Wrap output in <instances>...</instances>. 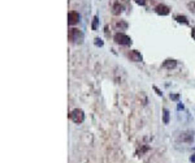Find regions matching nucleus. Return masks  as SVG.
Segmentation results:
<instances>
[{"instance_id":"9b49d317","label":"nucleus","mask_w":195,"mask_h":163,"mask_svg":"<svg viewBox=\"0 0 195 163\" xmlns=\"http://www.w3.org/2000/svg\"><path fill=\"white\" fill-rule=\"evenodd\" d=\"M97 22H99V17H97V16H95L94 17V21H92V30H96L97 29Z\"/></svg>"},{"instance_id":"aec40b11","label":"nucleus","mask_w":195,"mask_h":163,"mask_svg":"<svg viewBox=\"0 0 195 163\" xmlns=\"http://www.w3.org/2000/svg\"><path fill=\"white\" fill-rule=\"evenodd\" d=\"M190 162L195 163V154H194V155H191V157H190Z\"/></svg>"},{"instance_id":"1a4fd4ad","label":"nucleus","mask_w":195,"mask_h":163,"mask_svg":"<svg viewBox=\"0 0 195 163\" xmlns=\"http://www.w3.org/2000/svg\"><path fill=\"white\" fill-rule=\"evenodd\" d=\"M176 21L177 22H180V24H185V25H189V20H187V17L186 16H176Z\"/></svg>"},{"instance_id":"f257e3e1","label":"nucleus","mask_w":195,"mask_h":163,"mask_svg":"<svg viewBox=\"0 0 195 163\" xmlns=\"http://www.w3.org/2000/svg\"><path fill=\"white\" fill-rule=\"evenodd\" d=\"M68 39L70 42H74V43H81V42L83 41V34H82V31L79 30V29H76V28L69 29V31H68Z\"/></svg>"},{"instance_id":"20e7f679","label":"nucleus","mask_w":195,"mask_h":163,"mask_svg":"<svg viewBox=\"0 0 195 163\" xmlns=\"http://www.w3.org/2000/svg\"><path fill=\"white\" fill-rule=\"evenodd\" d=\"M79 21V14L76 11H72L68 13V25H76Z\"/></svg>"},{"instance_id":"dca6fc26","label":"nucleus","mask_w":195,"mask_h":163,"mask_svg":"<svg viewBox=\"0 0 195 163\" xmlns=\"http://www.w3.org/2000/svg\"><path fill=\"white\" fill-rule=\"evenodd\" d=\"M134 2L137 4H139V5H145L146 4V0H134Z\"/></svg>"},{"instance_id":"7ed1b4c3","label":"nucleus","mask_w":195,"mask_h":163,"mask_svg":"<svg viewBox=\"0 0 195 163\" xmlns=\"http://www.w3.org/2000/svg\"><path fill=\"white\" fill-rule=\"evenodd\" d=\"M69 117L72 119L76 124H81L85 120V112L81 108H76V110H73L72 112L69 114Z\"/></svg>"},{"instance_id":"6e6552de","label":"nucleus","mask_w":195,"mask_h":163,"mask_svg":"<svg viewBox=\"0 0 195 163\" xmlns=\"http://www.w3.org/2000/svg\"><path fill=\"white\" fill-rule=\"evenodd\" d=\"M121 12H122L121 4H120V3H114V4H113V8H112V13H113L114 16H119Z\"/></svg>"},{"instance_id":"423d86ee","label":"nucleus","mask_w":195,"mask_h":163,"mask_svg":"<svg viewBox=\"0 0 195 163\" xmlns=\"http://www.w3.org/2000/svg\"><path fill=\"white\" fill-rule=\"evenodd\" d=\"M155 12L157 13V14H160V16H166V14H169V8H168L166 5H164V4H159V5H156L155 7Z\"/></svg>"},{"instance_id":"2eb2a0df","label":"nucleus","mask_w":195,"mask_h":163,"mask_svg":"<svg viewBox=\"0 0 195 163\" xmlns=\"http://www.w3.org/2000/svg\"><path fill=\"white\" fill-rule=\"evenodd\" d=\"M178 98H180V94H171V99H173V101H178Z\"/></svg>"},{"instance_id":"ddd939ff","label":"nucleus","mask_w":195,"mask_h":163,"mask_svg":"<svg viewBox=\"0 0 195 163\" xmlns=\"http://www.w3.org/2000/svg\"><path fill=\"white\" fill-rule=\"evenodd\" d=\"M116 28H122L124 30H125V29L128 28V24H126V22H117V24H116Z\"/></svg>"},{"instance_id":"6ab92c4d","label":"nucleus","mask_w":195,"mask_h":163,"mask_svg":"<svg viewBox=\"0 0 195 163\" xmlns=\"http://www.w3.org/2000/svg\"><path fill=\"white\" fill-rule=\"evenodd\" d=\"M177 108H178V111H181V110H183V105H181V103H178V106H177Z\"/></svg>"},{"instance_id":"9d476101","label":"nucleus","mask_w":195,"mask_h":163,"mask_svg":"<svg viewBox=\"0 0 195 163\" xmlns=\"http://www.w3.org/2000/svg\"><path fill=\"white\" fill-rule=\"evenodd\" d=\"M163 123H164V124H168V123H169V111H168L166 108L163 110Z\"/></svg>"},{"instance_id":"f03ea898","label":"nucleus","mask_w":195,"mask_h":163,"mask_svg":"<svg viewBox=\"0 0 195 163\" xmlns=\"http://www.w3.org/2000/svg\"><path fill=\"white\" fill-rule=\"evenodd\" d=\"M113 39L117 45H122V46H130L131 45V38L124 33H116Z\"/></svg>"},{"instance_id":"f8f14e48","label":"nucleus","mask_w":195,"mask_h":163,"mask_svg":"<svg viewBox=\"0 0 195 163\" xmlns=\"http://www.w3.org/2000/svg\"><path fill=\"white\" fill-rule=\"evenodd\" d=\"M187 7H189L190 12H191L192 14H195V2H190V3L187 4Z\"/></svg>"},{"instance_id":"f3484780","label":"nucleus","mask_w":195,"mask_h":163,"mask_svg":"<svg viewBox=\"0 0 195 163\" xmlns=\"http://www.w3.org/2000/svg\"><path fill=\"white\" fill-rule=\"evenodd\" d=\"M154 90H155V91H156V94H157V95H163V93H161V91H160V90H159V89H157V88H156V86H154Z\"/></svg>"},{"instance_id":"0eeeda50","label":"nucleus","mask_w":195,"mask_h":163,"mask_svg":"<svg viewBox=\"0 0 195 163\" xmlns=\"http://www.w3.org/2000/svg\"><path fill=\"white\" fill-rule=\"evenodd\" d=\"M176 67H177V60L174 59H166L163 63V68H166V69H173Z\"/></svg>"},{"instance_id":"a211bd4d","label":"nucleus","mask_w":195,"mask_h":163,"mask_svg":"<svg viewBox=\"0 0 195 163\" xmlns=\"http://www.w3.org/2000/svg\"><path fill=\"white\" fill-rule=\"evenodd\" d=\"M191 37H192V39H195V28H192V30H191Z\"/></svg>"},{"instance_id":"39448f33","label":"nucleus","mask_w":195,"mask_h":163,"mask_svg":"<svg viewBox=\"0 0 195 163\" xmlns=\"http://www.w3.org/2000/svg\"><path fill=\"white\" fill-rule=\"evenodd\" d=\"M128 56H129V59L131 60V62H135V63H139V62H142V60H143V57H142L140 52H139V51H137V50L130 51V52L128 54Z\"/></svg>"},{"instance_id":"4468645a","label":"nucleus","mask_w":195,"mask_h":163,"mask_svg":"<svg viewBox=\"0 0 195 163\" xmlns=\"http://www.w3.org/2000/svg\"><path fill=\"white\" fill-rule=\"evenodd\" d=\"M95 45L99 46V47H102V46H103V41H102L100 38H95Z\"/></svg>"}]
</instances>
